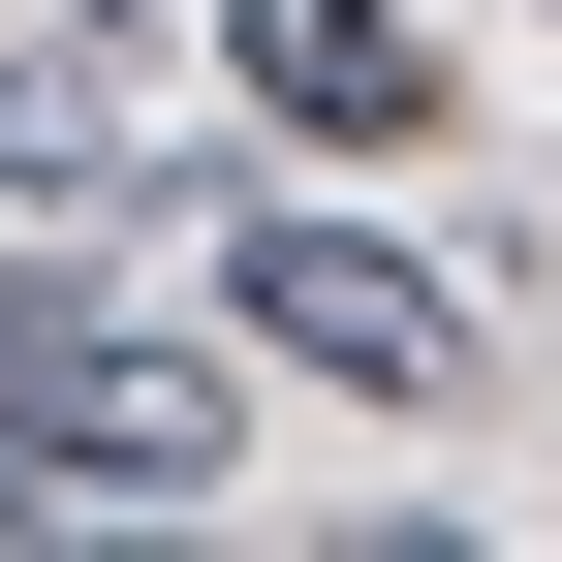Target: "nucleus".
<instances>
[{"label":"nucleus","instance_id":"f257e3e1","mask_svg":"<svg viewBox=\"0 0 562 562\" xmlns=\"http://www.w3.org/2000/svg\"><path fill=\"white\" fill-rule=\"evenodd\" d=\"M250 344H281V375H344V406H469V281L438 250H375V220H281V188H250Z\"/></svg>","mask_w":562,"mask_h":562},{"label":"nucleus","instance_id":"f03ea898","mask_svg":"<svg viewBox=\"0 0 562 562\" xmlns=\"http://www.w3.org/2000/svg\"><path fill=\"white\" fill-rule=\"evenodd\" d=\"M32 469H63V501H220V469H250V406H220V344L63 313V344H32Z\"/></svg>","mask_w":562,"mask_h":562},{"label":"nucleus","instance_id":"7ed1b4c3","mask_svg":"<svg viewBox=\"0 0 562 562\" xmlns=\"http://www.w3.org/2000/svg\"><path fill=\"white\" fill-rule=\"evenodd\" d=\"M250 125H344L375 157V125H438V32L406 0H250Z\"/></svg>","mask_w":562,"mask_h":562},{"label":"nucleus","instance_id":"20e7f679","mask_svg":"<svg viewBox=\"0 0 562 562\" xmlns=\"http://www.w3.org/2000/svg\"><path fill=\"white\" fill-rule=\"evenodd\" d=\"M0 188H32V220H94V188H125V125H94V63H63V32H0Z\"/></svg>","mask_w":562,"mask_h":562},{"label":"nucleus","instance_id":"39448f33","mask_svg":"<svg viewBox=\"0 0 562 562\" xmlns=\"http://www.w3.org/2000/svg\"><path fill=\"white\" fill-rule=\"evenodd\" d=\"M32 344H63V281H32V250H0V406H32Z\"/></svg>","mask_w":562,"mask_h":562},{"label":"nucleus","instance_id":"423d86ee","mask_svg":"<svg viewBox=\"0 0 562 562\" xmlns=\"http://www.w3.org/2000/svg\"><path fill=\"white\" fill-rule=\"evenodd\" d=\"M0 562H32V469H0Z\"/></svg>","mask_w":562,"mask_h":562}]
</instances>
